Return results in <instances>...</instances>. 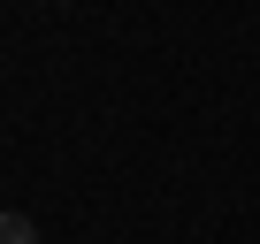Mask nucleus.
<instances>
[{"label":"nucleus","mask_w":260,"mask_h":244,"mask_svg":"<svg viewBox=\"0 0 260 244\" xmlns=\"http://www.w3.org/2000/svg\"><path fill=\"white\" fill-rule=\"evenodd\" d=\"M0 244H39V221L31 214H0Z\"/></svg>","instance_id":"obj_1"}]
</instances>
